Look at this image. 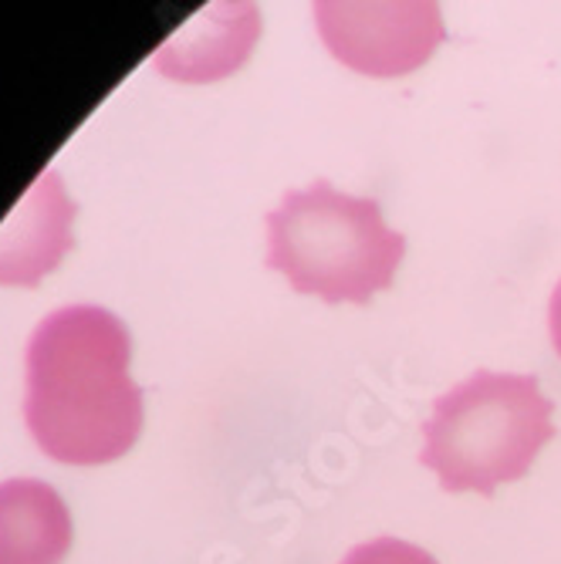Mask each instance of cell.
I'll list each match as a JSON object with an SVG mask.
<instances>
[{
    "instance_id": "6da1fadb",
    "label": "cell",
    "mask_w": 561,
    "mask_h": 564,
    "mask_svg": "<svg viewBox=\"0 0 561 564\" xmlns=\"http://www.w3.org/2000/svg\"><path fill=\"white\" fill-rule=\"evenodd\" d=\"M24 420L58 464L98 467L132 449L142 389L129 379V332L112 312L72 304L34 328Z\"/></svg>"
},
{
    "instance_id": "7a4b0ae2",
    "label": "cell",
    "mask_w": 561,
    "mask_h": 564,
    "mask_svg": "<svg viewBox=\"0 0 561 564\" xmlns=\"http://www.w3.org/2000/svg\"><path fill=\"white\" fill-rule=\"evenodd\" d=\"M406 237L389 230L373 196L338 193L328 180L288 189L268 214V268L298 294L325 304H369L402 264Z\"/></svg>"
},
{
    "instance_id": "3957f363",
    "label": "cell",
    "mask_w": 561,
    "mask_h": 564,
    "mask_svg": "<svg viewBox=\"0 0 561 564\" xmlns=\"http://www.w3.org/2000/svg\"><path fill=\"white\" fill-rule=\"evenodd\" d=\"M554 405L538 376L474 372L436 395L423 423L420 464L436 474L446 494H484L521 480L541 446L554 436Z\"/></svg>"
},
{
    "instance_id": "277c9868",
    "label": "cell",
    "mask_w": 561,
    "mask_h": 564,
    "mask_svg": "<svg viewBox=\"0 0 561 564\" xmlns=\"http://www.w3.org/2000/svg\"><path fill=\"white\" fill-rule=\"evenodd\" d=\"M312 14L332 55L352 72L373 78L417 72L443 41L440 8L430 0H319Z\"/></svg>"
},
{
    "instance_id": "5b68a950",
    "label": "cell",
    "mask_w": 561,
    "mask_h": 564,
    "mask_svg": "<svg viewBox=\"0 0 561 564\" xmlns=\"http://www.w3.org/2000/svg\"><path fill=\"white\" fill-rule=\"evenodd\" d=\"M75 203L55 170L34 180L14 214L0 224V284L34 288L47 271H55L72 247Z\"/></svg>"
},
{
    "instance_id": "8992f818",
    "label": "cell",
    "mask_w": 561,
    "mask_h": 564,
    "mask_svg": "<svg viewBox=\"0 0 561 564\" xmlns=\"http://www.w3.org/2000/svg\"><path fill=\"white\" fill-rule=\"evenodd\" d=\"M72 518L55 487L41 480L0 484V564H62Z\"/></svg>"
},
{
    "instance_id": "52a82bcc",
    "label": "cell",
    "mask_w": 561,
    "mask_h": 564,
    "mask_svg": "<svg viewBox=\"0 0 561 564\" xmlns=\"http://www.w3.org/2000/svg\"><path fill=\"white\" fill-rule=\"evenodd\" d=\"M342 564H440L430 551L399 541V538H376L359 547H352Z\"/></svg>"
},
{
    "instance_id": "ba28073f",
    "label": "cell",
    "mask_w": 561,
    "mask_h": 564,
    "mask_svg": "<svg viewBox=\"0 0 561 564\" xmlns=\"http://www.w3.org/2000/svg\"><path fill=\"white\" fill-rule=\"evenodd\" d=\"M548 328H551V345L561 355V281L551 291V304H548Z\"/></svg>"
}]
</instances>
